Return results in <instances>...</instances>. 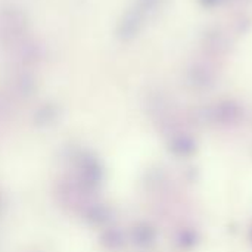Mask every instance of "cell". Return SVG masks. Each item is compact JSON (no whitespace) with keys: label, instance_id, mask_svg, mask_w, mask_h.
I'll return each instance as SVG.
<instances>
[{"label":"cell","instance_id":"6da1fadb","mask_svg":"<svg viewBox=\"0 0 252 252\" xmlns=\"http://www.w3.org/2000/svg\"><path fill=\"white\" fill-rule=\"evenodd\" d=\"M205 118L221 127H232L242 121L244 108L233 99L220 100L205 109Z\"/></svg>","mask_w":252,"mask_h":252},{"label":"cell","instance_id":"7a4b0ae2","mask_svg":"<svg viewBox=\"0 0 252 252\" xmlns=\"http://www.w3.org/2000/svg\"><path fill=\"white\" fill-rule=\"evenodd\" d=\"M188 83L192 89L208 90L216 83V72L207 63L196 62L188 71Z\"/></svg>","mask_w":252,"mask_h":252},{"label":"cell","instance_id":"3957f363","mask_svg":"<svg viewBox=\"0 0 252 252\" xmlns=\"http://www.w3.org/2000/svg\"><path fill=\"white\" fill-rule=\"evenodd\" d=\"M196 140L186 133H180L173 136L171 142H170V149L174 155L180 157V158H188L192 157L196 152Z\"/></svg>","mask_w":252,"mask_h":252},{"label":"cell","instance_id":"277c9868","mask_svg":"<svg viewBox=\"0 0 252 252\" xmlns=\"http://www.w3.org/2000/svg\"><path fill=\"white\" fill-rule=\"evenodd\" d=\"M201 242V235L195 227H183L176 235V245L182 251H192Z\"/></svg>","mask_w":252,"mask_h":252},{"label":"cell","instance_id":"5b68a950","mask_svg":"<svg viewBox=\"0 0 252 252\" xmlns=\"http://www.w3.org/2000/svg\"><path fill=\"white\" fill-rule=\"evenodd\" d=\"M204 46L216 53H221L227 49V41H226V35L219 30V28H213L208 30L204 34Z\"/></svg>","mask_w":252,"mask_h":252},{"label":"cell","instance_id":"8992f818","mask_svg":"<svg viewBox=\"0 0 252 252\" xmlns=\"http://www.w3.org/2000/svg\"><path fill=\"white\" fill-rule=\"evenodd\" d=\"M233 0H198V3L205 7V9H214V7H220V6H224L227 3H230Z\"/></svg>","mask_w":252,"mask_h":252},{"label":"cell","instance_id":"52a82bcc","mask_svg":"<svg viewBox=\"0 0 252 252\" xmlns=\"http://www.w3.org/2000/svg\"><path fill=\"white\" fill-rule=\"evenodd\" d=\"M248 236H250V241H251V244H252V226H251V229H250V233H248Z\"/></svg>","mask_w":252,"mask_h":252}]
</instances>
